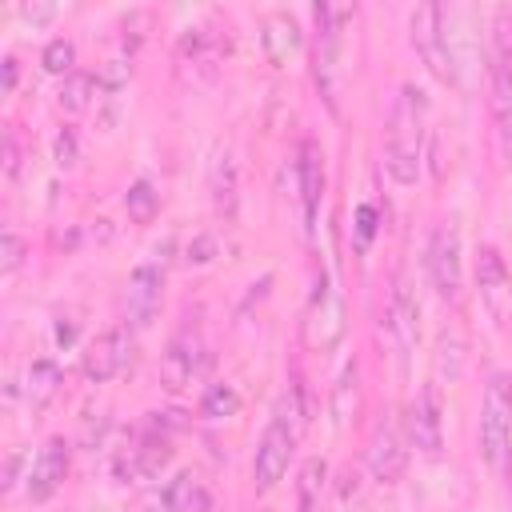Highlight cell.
<instances>
[{
    "mask_svg": "<svg viewBox=\"0 0 512 512\" xmlns=\"http://www.w3.org/2000/svg\"><path fill=\"white\" fill-rule=\"evenodd\" d=\"M420 156H424V92L404 84L388 112L384 168L400 188H412L420 176Z\"/></svg>",
    "mask_w": 512,
    "mask_h": 512,
    "instance_id": "6da1fadb",
    "label": "cell"
},
{
    "mask_svg": "<svg viewBox=\"0 0 512 512\" xmlns=\"http://www.w3.org/2000/svg\"><path fill=\"white\" fill-rule=\"evenodd\" d=\"M480 452L492 468L512 456V376L496 372L484 388L480 404Z\"/></svg>",
    "mask_w": 512,
    "mask_h": 512,
    "instance_id": "7a4b0ae2",
    "label": "cell"
},
{
    "mask_svg": "<svg viewBox=\"0 0 512 512\" xmlns=\"http://www.w3.org/2000/svg\"><path fill=\"white\" fill-rule=\"evenodd\" d=\"M408 36H412V48L416 56L424 60V68L452 84L456 80V64H452V48H448V32H444V8L440 4H420L412 8L408 16Z\"/></svg>",
    "mask_w": 512,
    "mask_h": 512,
    "instance_id": "3957f363",
    "label": "cell"
},
{
    "mask_svg": "<svg viewBox=\"0 0 512 512\" xmlns=\"http://www.w3.org/2000/svg\"><path fill=\"white\" fill-rule=\"evenodd\" d=\"M476 288H480L488 316L500 328H508L512 324V272L496 244H480V252H476Z\"/></svg>",
    "mask_w": 512,
    "mask_h": 512,
    "instance_id": "277c9868",
    "label": "cell"
},
{
    "mask_svg": "<svg viewBox=\"0 0 512 512\" xmlns=\"http://www.w3.org/2000/svg\"><path fill=\"white\" fill-rule=\"evenodd\" d=\"M304 340L316 348V352H328L344 340V304L332 288L328 276L316 280V292H312V304H308V320H304Z\"/></svg>",
    "mask_w": 512,
    "mask_h": 512,
    "instance_id": "5b68a950",
    "label": "cell"
},
{
    "mask_svg": "<svg viewBox=\"0 0 512 512\" xmlns=\"http://www.w3.org/2000/svg\"><path fill=\"white\" fill-rule=\"evenodd\" d=\"M132 352H136L132 332H128V328H108V332H100V336L84 348L80 372H84L92 384H104V380L120 376V372L132 364Z\"/></svg>",
    "mask_w": 512,
    "mask_h": 512,
    "instance_id": "8992f818",
    "label": "cell"
},
{
    "mask_svg": "<svg viewBox=\"0 0 512 512\" xmlns=\"http://www.w3.org/2000/svg\"><path fill=\"white\" fill-rule=\"evenodd\" d=\"M408 436L424 456H440L444 448V396L440 384H424L408 408Z\"/></svg>",
    "mask_w": 512,
    "mask_h": 512,
    "instance_id": "52a82bcc",
    "label": "cell"
},
{
    "mask_svg": "<svg viewBox=\"0 0 512 512\" xmlns=\"http://www.w3.org/2000/svg\"><path fill=\"white\" fill-rule=\"evenodd\" d=\"M428 272H432V284L444 300H460V228H456V220H444L432 232Z\"/></svg>",
    "mask_w": 512,
    "mask_h": 512,
    "instance_id": "ba28073f",
    "label": "cell"
},
{
    "mask_svg": "<svg viewBox=\"0 0 512 512\" xmlns=\"http://www.w3.org/2000/svg\"><path fill=\"white\" fill-rule=\"evenodd\" d=\"M204 368H208V348H204V340H200L196 332H180V336L168 344L164 360H160V384H164L168 392H180V388L192 384Z\"/></svg>",
    "mask_w": 512,
    "mask_h": 512,
    "instance_id": "9c48e42d",
    "label": "cell"
},
{
    "mask_svg": "<svg viewBox=\"0 0 512 512\" xmlns=\"http://www.w3.org/2000/svg\"><path fill=\"white\" fill-rule=\"evenodd\" d=\"M368 468H372V476L380 484H396L404 476V468H408V444H404L400 424L392 416L380 420L372 440H368Z\"/></svg>",
    "mask_w": 512,
    "mask_h": 512,
    "instance_id": "30bf717a",
    "label": "cell"
},
{
    "mask_svg": "<svg viewBox=\"0 0 512 512\" xmlns=\"http://www.w3.org/2000/svg\"><path fill=\"white\" fill-rule=\"evenodd\" d=\"M68 476V440L64 436H48L32 460V472H28V496L32 500H48L56 496V488L64 484Z\"/></svg>",
    "mask_w": 512,
    "mask_h": 512,
    "instance_id": "8fae6325",
    "label": "cell"
},
{
    "mask_svg": "<svg viewBox=\"0 0 512 512\" xmlns=\"http://www.w3.org/2000/svg\"><path fill=\"white\" fill-rule=\"evenodd\" d=\"M160 288H164V276L156 264H140L132 276H128V296H124V308H128V324L132 328H148L160 312Z\"/></svg>",
    "mask_w": 512,
    "mask_h": 512,
    "instance_id": "7c38bea8",
    "label": "cell"
},
{
    "mask_svg": "<svg viewBox=\"0 0 512 512\" xmlns=\"http://www.w3.org/2000/svg\"><path fill=\"white\" fill-rule=\"evenodd\" d=\"M296 180H300V208H304V228L312 232L320 200H324V152L316 140H300L296 156Z\"/></svg>",
    "mask_w": 512,
    "mask_h": 512,
    "instance_id": "4fadbf2b",
    "label": "cell"
},
{
    "mask_svg": "<svg viewBox=\"0 0 512 512\" xmlns=\"http://www.w3.org/2000/svg\"><path fill=\"white\" fill-rule=\"evenodd\" d=\"M208 504H212V496H208L204 480L192 472H180L176 480H168L164 492L148 496V512H208Z\"/></svg>",
    "mask_w": 512,
    "mask_h": 512,
    "instance_id": "5bb4252c",
    "label": "cell"
},
{
    "mask_svg": "<svg viewBox=\"0 0 512 512\" xmlns=\"http://www.w3.org/2000/svg\"><path fill=\"white\" fill-rule=\"evenodd\" d=\"M260 44H264V56L272 64H288L300 52L304 32H300V24H296L292 12H268L264 24H260Z\"/></svg>",
    "mask_w": 512,
    "mask_h": 512,
    "instance_id": "9a60e30c",
    "label": "cell"
},
{
    "mask_svg": "<svg viewBox=\"0 0 512 512\" xmlns=\"http://www.w3.org/2000/svg\"><path fill=\"white\" fill-rule=\"evenodd\" d=\"M388 316H392L396 348H400V356L408 360V352H412V348H416V340H420V304H416V296H412V288H408V280H404V276H396Z\"/></svg>",
    "mask_w": 512,
    "mask_h": 512,
    "instance_id": "2e32d148",
    "label": "cell"
},
{
    "mask_svg": "<svg viewBox=\"0 0 512 512\" xmlns=\"http://www.w3.org/2000/svg\"><path fill=\"white\" fill-rule=\"evenodd\" d=\"M488 112L496 120V128L508 136L512 132V64L492 56L488 64Z\"/></svg>",
    "mask_w": 512,
    "mask_h": 512,
    "instance_id": "e0dca14e",
    "label": "cell"
},
{
    "mask_svg": "<svg viewBox=\"0 0 512 512\" xmlns=\"http://www.w3.org/2000/svg\"><path fill=\"white\" fill-rule=\"evenodd\" d=\"M168 456H172L168 436L152 424V432L140 436L136 448H128V464H120V472H128V476H156V472L168 464Z\"/></svg>",
    "mask_w": 512,
    "mask_h": 512,
    "instance_id": "ac0fdd59",
    "label": "cell"
},
{
    "mask_svg": "<svg viewBox=\"0 0 512 512\" xmlns=\"http://www.w3.org/2000/svg\"><path fill=\"white\" fill-rule=\"evenodd\" d=\"M356 416H360V368L352 360L332 384V424L344 432L348 424H356Z\"/></svg>",
    "mask_w": 512,
    "mask_h": 512,
    "instance_id": "d6986e66",
    "label": "cell"
},
{
    "mask_svg": "<svg viewBox=\"0 0 512 512\" xmlns=\"http://www.w3.org/2000/svg\"><path fill=\"white\" fill-rule=\"evenodd\" d=\"M324 484H328V464L320 456H308L300 464V476H296V512H320Z\"/></svg>",
    "mask_w": 512,
    "mask_h": 512,
    "instance_id": "ffe728a7",
    "label": "cell"
},
{
    "mask_svg": "<svg viewBox=\"0 0 512 512\" xmlns=\"http://www.w3.org/2000/svg\"><path fill=\"white\" fill-rule=\"evenodd\" d=\"M24 392H28V404L40 412V408L60 392V368H56L52 360H36V364L28 368V384H24Z\"/></svg>",
    "mask_w": 512,
    "mask_h": 512,
    "instance_id": "44dd1931",
    "label": "cell"
},
{
    "mask_svg": "<svg viewBox=\"0 0 512 512\" xmlns=\"http://www.w3.org/2000/svg\"><path fill=\"white\" fill-rule=\"evenodd\" d=\"M96 92H100V76H92V72H72V76H64V84H60V108H64V112H84Z\"/></svg>",
    "mask_w": 512,
    "mask_h": 512,
    "instance_id": "7402d4cb",
    "label": "cell"
},
{
    "mask_svg": "<svg viewBox=\"0 0 512 512\" xmlns=\"http://www.w3.org/2000/svg\"><path fill=\"white\" fill-rule=\"evenodd\" d=\"M212 200H216V212L220 216H236V164L232 156H220L216 168H212Z\"/></svg>",
    "mask_w": 512,
    "mask_h": 512,
    "instance_id": "603a6c76",
    "label": "cell"
},
{
    "mask_svg": "<svg viewBox=\"0 0 512 512\" xmlns=\"http://www.w3.org/2000/svg\"><path fill=\"white\" fill-rule=\"evenodd\" d=\"M124 212L132 224H152L156 212H160V192L148 184V180H136L128 192H124Z\"/></svg>",
    "mask_w": 512,
    "mask_h": 512,
    "instance_id": "cb8c5ba5",
    "label": "cell"
},
{
    "mask_svg": "<svg viewBox=\"0 0 512 512\" xmlns=\"http://www.w3.org/2000/svg\"><path fill=\"white\" fill-rule=\"evenodd\" d=\"M236 408H240V392H236L232 384H212V388L204 392V400H200V416H208V420L232 416Z\"/></svg>",
    "mask_w": 512,
    "mask_h": 512,
    "instance_id": "d4e9b609",
    "label": "cell"
},
{
    "mask_svg": "<svg viewBox=\"0 0 512 512\" xmlns=\"http://www.w3.org/2000/svg\"><path fill=\"white\" fill-rule=\"evenodd\" d=\"M40 64H44V72H52V76H72V72H76V68H72V64H76V48H72V40H64V36L48 40Z\"/></svg>",
    "mask_w": 512,
    "mask_h": 512,
    "instance_id": "484cf974",
    "label": "cell"
},
{
    "mask_svg": "<svg viewBox=\"0 0 512 512\" xmlns=\"http://www.w3.org/2000/svg\"><path fill=\"white\" fill-rule=\"evenodd\" d=\"M492 56L512 64V4H500L492 12Z\"/></svg>",
    "mask_w": 512,
    "mask_h": 512,
    "instance_id": "4316f807",
    "label": "cell"
},
{
    "mask_svg": "<svg viewBox=\"0 0 512 512\" xmlns=\"http://www.w3.org/2000/svg\"><path fill=\"white\" fill-rule=\"evenodd\" d=\"M20 264H24V240L8 228V232H4V240H0V272H4V276H12Z\"/></svg>",
    "mask_w": 512,
    "mask_h": 512,
    "instance_id": "83f0119b",
    "label": "cell"
},
{
    "mask_svg": "<svg viewBox=\"0 0 512 512\" xmlns=\"http://www.w3.org/2000/svg\"><path fill=\"white\" fill-rule=\"evenodd\" d=\"M52 152H56V164H60V168H72V164H76V156H80V144H76V128H60V132H56V144H52Z\"/></svg>",
    "mask_w": 512,
    "mask_h": 512,
    "instance_id": "f1b7e54d",
    "label": "cell"
},
{
    "mask_svg": "<svg viewBox=\"0 0 512 512\" xmlns=\"http://www.w3.org/2000/svg\"><path fill=\"white\" fill-rule=\"evenodd\" d=\"M20 156H24V148H20V136H16V128L8 124V128H4V152H0V160H4V172H8V176H20Z\"/></svg>",
    "mask_w": 512,
    "mask_h": 512,
    "instance_id": "f546056e",
    "label": "cell"
},
{
    "mask_svg": "<svg viewBox=\"0 0 512 512\" xmlns=\"http://www.w3.org/2000/svg\"><path fill=\"white\" fill-rule=\"evenodd\" d=\"M128 76H132V64L128 60H108V68L100 72V88H120Z\"/></svg>",
    "mask_w": 512,
    "mask_h": 512,
    "instance_id": "4dcf8cb0",
    "label": "cell"
},
{
    "mask_svg": "<svg viewBox=\"0 0 512 512\" xmlns=\"http://www.w3.org/2000/svg\"><path fill=\"white\" fill-rule=\"evenodd\" d=\"M212 252H216V240H212V236H204V232L188 244V260H192V264H208V260H212Z\"/></svg>",
    "mask_w": 512,
    "mask_h": 512,
    "instance_id": "1f68e13d",
    "label": "cell"
},
{
    "mask_svg": "<svg viewBox=\"0 0 512 512\" xmlns=\"http://www.w3.org/2000/svg\"><path fill=\"white\" fill-rule=\"evenodd\" d=\"M20 16L32 20V24H44V20L56 16V8H52V4H20Z\"/></svg>",
    "mask_w": 512,
    "mask_h": 512,
    "instance_id": "d6a6232c",
    "label": "cell"
},
{
    "mask_svg": "<svg viewBox=\"0 0 512 512\" xmlns=\"http://www.w3.org/2000/svg\"><path fill=\"white\" fill-rule=\"evenodd\" d=\"M356 228H360V240H368V236L376 232V208H372V204H364V208L356 212Z\"/></svg>",
    "mask_w": 512,
    "mask_h": 512,
    "instance_id": "836d02e7",
    "label": "cell"
},
{
    "mask_svg": "<svg viewBox=\"0 0 512 512\" xmlns=\"http://www.w3.org/2000/svg\"><path fill=\"white\" fill-rule=\"evenodd\" d=\"M16 472H20V452H12V456H8V464H4V492H12V488H16Z\"/></svg>",
    "mask_w": 512,
    "mask_h": 512,
    "instance_id": "e575fe53",
    "label": "cell"
},
{
    "mask_svg": "<svg viewBox=\"0 0 512 512\" xmlns=\"http://www.w3.org/2000/svg\"><path fill=\"white\" fill-rule=\"evenodd\" d=\"M16 76H20L16 56H4V92H12V88H16Z\"/></svg>",
    "mask_w": 512,
    "mask_h": 512,
    "instance_id": "d590c367",
    "label": "cell"
}]
</instances>
